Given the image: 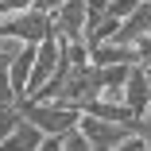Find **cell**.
I'll return each mask as SVG.
<instances>
[{"instance_id": "cell-2", "label": "cell", "mask_w": 151, "mask_h": 151, "mask_svg": "<svg viewBox=\"0 0 151 151\" xmlns=\"http://www.w3.org/2000/svg\"><path fill=\"white\" fill-rule=\"evenodd\" d=\"M0 35H8L23 47H43L47 39H54V16L39 12V8H27L19 16H8L0 19Z\"/></svg>"}, {"instance_id": "cell-9", "label": "cell", "mask_w": 151, "mask_h": 151, "mask_svg": "<svg viewBox=\"0 0 151 151\" xmlns=\"http://www.w3.org/2000/svg\"><path fill=\"white\" fill-rule=\"evenodd\" d=\"M23 124V112H19V105H12V109H0V143H8L12 136H16V128Z\"/></svg>"}, {"instance_id": "cell-7", "label": "cell", "mask_w": 151, "mask_h": 151, "mask_svg": "<svg viewBox=\"0 0 151 151\" xmlns=\"http://www.w3.org/2000/svg\"><path fill=\"white\" fill-rule=\"evenodd\" d=\"M43 143H47L43 128H35L31 120H23V124L16 128V136H12L8 143H0V151H39Z\"/></svg>"}, {"instance_id": "cell-12", "label": "cell", "mask_w": 151, "mask_h": 151, "mask_svg": "<svg viewBox=\"0 0 151 151\" xmlns=\"http://www.w3.org/2000/svg\"><path fill=\"white\" fill-rule=\"evenodd\" d=\"M62 4H66V0H35V8H39V12H47V16H54Z\"/></svg>"}, {"instance_id": "cell-5", "label": "cell", "mask_w": 151, "mask_h": 151, "mask_svg": "<svg viewBox=\"0 0 151 151\" xmlns=\"http://www.w3.org/2000/svg\"><path fill=\"white\" fill-rule=\"evenodd\" d=\"M58 66H62V43L58 39H47L43 47H35V74H31V85H27V101H35L47 81L58 74Z\"/></svg>"}, {"instance_id": "cell-8", "label": "cell", "mask_w": 151, "mask_h": 151, "mask_svg": "<svg viewBox=\"0 0 151 151\" xmlns=\"http://www.w3.org/2000/svg\"><path fill=\"white\" fill-rule=\"evenodd\" d=\"M12 105H19L12 85V62H0V109H12Z\"/></svg>"}, {"instance_id": "cell-6", "label": "cell", "mask_w": 151, "mask_h": 151, "mask_svg": "<svg viewBox=\"0 0 151 151\" xmlns=\"http://www.w3.org/2000/svg\"><path fill=\"white\" fill-rule=\"evenodd\" d=\"M124 105H128L136 116L151 112V70H147V66H132L128 85H124Z\"/></svg>"}, {"instance_id": "cell-3", "label": "cell", "mask_w": 151, "mask_h": 151, "mask_svg": "<svg viewBox=\"0 0 151 151\" xmlns=\"http://www.w3.org/2000/svg\"><path fill=\"white\" fill-rule=\"evenodd\" d=\"M85 31H89L85 0H66V4L54 12V39L62 47H70V43H85Z\"/></svg>"}, {"instance_id": "cell-13", "label": "cell", "mask_w": 151, "mask_h": 151, "mask_svg": "<svg viewBox=\"0 0 151 151\" xmlns=\"http://www.w3.org/2000/svg\"><path fill=\"white\" fill-rule=\"evenodd\" d=\"M112 151H147V147H143V139H139V136H132V139H124V143L112 147Z\"/></svg>"}, {"instance_id": "cell-4", "label": "cell", "mask_w": 151, "mask_h": 151, "mask_svg": "<svg viewBox=\"0 0 151 151\" xmlns=\"http://www.w3.org/2000/svg\"><path fill=\"white\" fill-rule=\"evenodd\" d=\"M78 132L93 143V151H112V147H120L124 139L136 136L132 124H112V120H101V116H81Z\"/></svg>"}, {"instance_id": "cell-1", "label": "cell", "mask_w": 151, "mask_h": 151, "mask_svg": "<svg viewBox=\"0 0 151 151\" xmlns=\"http://www.w3.org/2000/svg\"><path fill=\"white\" fill-rule=\"evenodd\" d=\"M19 112L35 128H43V136H70L85 116V112H78L62 101H19Z\"/></svg>"}, {"instance_id": "cell-10", "label": "cell", "mask_w": 151, "mask_h": 151, "mask_svg": "<svg viewBox=\"0 0 151 151\" xmlns=\"http://www.w3.org/2000/svg\"><path fill=\"white\" fill-rule=\"evenodd\" d=\"M62 151H93V143H89V139H85V136H81V132L74 128V132L66 136V143H62Z\"/></svg>"}, {"instance_id": "cell-11", "label": "cell", "mask_w": 151, "mask_h": 151, "mask_svg": "<svg viewBox=\"0 0 151 151\" xmlns=\"http://www.w3.org/2000/svg\"><path fill=\"white\" fill-rule=\"evenodd\" d=\"M136 136L143 139V147L151 151V112H143L139 120H136Z\"/></svg>"}, {"instance_id": "cell-14", "label": "cell", "mask_w": 151, "mask_h": 151, "mask_svg": "<svg viewBox=\"0 0 151 151\" xmlns=\"http://www.w3.org/2000/svg\"><path fill=\"white\" fill-rule=\"evenodd\" d=\"M62 143H66V136H47V143L39 151H62Z\"/></svg>"}]
</instances>
